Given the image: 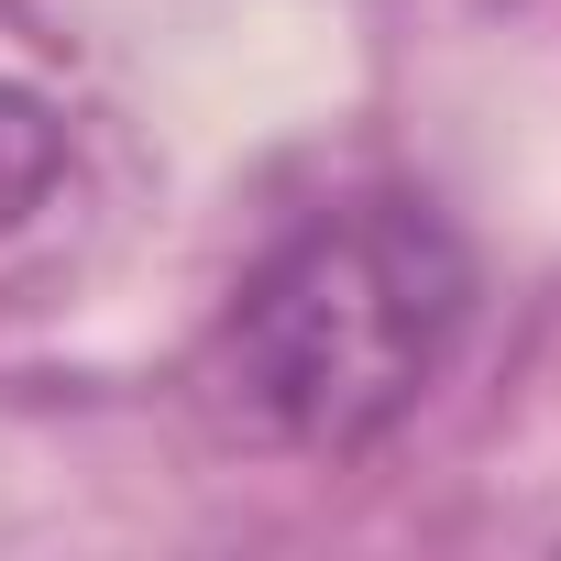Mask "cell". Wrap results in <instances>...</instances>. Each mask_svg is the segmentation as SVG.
<instances>
[{
	"label": "cell",
	"mask_w": 561,
	"mask_h": 561,
	"mask_svg": "<svg viewBox=\"0 0 561 561\" xmlns=\"http://www.w3.org/2000/svg\"><path fill=\"white\" fill-rule=\"evenodd\" d=\"M473 331V253L430 198H353L287 231L231 298V397L298 451H375Z\"/></svg>",
	"instance_id": "obj_1"
},
{
	"label": "cell",
	"mask_w": 561,
	"mask_h": 561,
	"mask_svg": "<svg viewBox=\"0 0 561 561\" xmlns=\"http://www.w3.org/2000/svg\"><path fill=\"white\" fill-rule=\"evenodd\" d=\"M56 176H67V122H56L34 89L0 78V242L56 198Z\"/></svg>",
	"instance_id": "obj_2"
}]
</instances>
